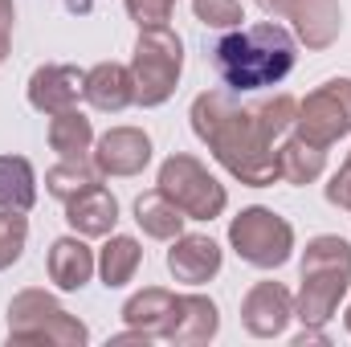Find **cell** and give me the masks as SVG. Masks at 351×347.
Masks as SVG:
<instances>
[{"label":"cell","mask_w":351,"mask_h":347,"mask_svg":"<svg viewBox=\"0 0 351 347\" xmlns=\"http://www.w3.org/2000/svg\"><path fill=\"white\" fill-rule=\"evenodd\" d=\"M192 131L213 152V160L250 188H265L278 180V152L282 139L298 119L294 94H269L258 102H241L233 90H204L192 98Z\"/></svg>","instance_id":"1"},{"label":"cell","mask_w":351,"mask_h":347,"mask_svg":"<svg viewBox=\"0 0 351 347\" xmlns=\"http://www.w3.org/2000/svg\"><path fill=\"white\" fill-rule=\"evenodd\" d=\"M298 62V41L274 25H250V29H229L217 45H213V70L233 94H250V90L278 86Z\"/></svg>","instance_id":"2"},{"label":"cell","mask_w":351,"mask_h":347,"mask_svg":"<svg viewBox=\"0 0 351 347\" xmlns=\"http://www.w3.org/2000/svg\"><path fill=\"white\" fill-rule=\"evenodd\" d=\"M351 286V241L319 233L302 250V286L294 294V319L302 327H327Z\"/></svg>","instance_id":"3"},{"label":"cell","mask_w":351,"mask_h":347,"mask_svg":"<svg viewBox=\"0 0 351 347\" xmlns=\"http://www.w3.org/2000/svg\"><path fill=\"white\" fill-rule=\"evenodd\" d=\"M90 339L86 323L70 315L53 294L29 286L8 302V344H45V347H82Z\"/></svg>","instance_id":"4"},{"label":"cell","mask_w":351,"mask_h":347,"mask_svg":"<svg viewBox=\"0 0 351 347\" xmlns=\"http://www.w3.org/2000/svg\"><path fill=\"white\" fill-rule=\"evenodd\" d=\"M184 70V41L172 29H139L135 53H131V78H135V102L139 106H164L176 94Z\"/></svg>","instance_id":"5"},{"label":"cell","mask_w":351,"mask_h":347,"mask_svg":"<svg viewBox=\"0 0 351 347\" xmlns=\"http://www.w3.org/2000/svg\"><path fill=\"white\" fill-rule=\"evenodd\" d=\"M156 188H160L172 204H180V213H184L188 221H217V217L225 213V204H229L225 184L208 172L196 156H184V152H176V156H168V160L160 164Z\"/></svg>","instance_id":"6"},{"label":"cell","mask_w":351,"mask_h":347,"mask_svg":"<svg viewBox=\"0 0 351 347\" xmlns=\"http://www.w3.org/2000/svg\"><path fill=\"white\" fill-rule=\"evenodd\" d=\"M229 246L233 254L254 265V270H278L294 254V229L286 217H278L274 208L250 204L229 221Z\"/></svg>","instance_id":"7"},{"label":"cell","mask_w":351,"mask_h":347,"mask_svg":"<svg viewBox=\"0 0 351 347\" xmlns=\"http://www.w3.org/2000/svg\"><path fill=\"white\" fill-rule=\"evenodd\" d=\"M294 127L302 139H311L319 147H331L343 135H351V78H331L319 90H311L298 102Z\"/></svg>","instance_id":"8"},{"label":"cell","mask_w":351,"mask_h":347,"mask_svg":"<svg viewBox=\"0 0 351 347\" xmlns=\"http://www.w3.org/2000/svg\"><path fill=\"white\" fill-rule=\"evenodd\" d=\"M90 160H94L98 176H119V180L123 176H139L152 164V139L139 127H110L106 135L94 139Z\"/></svg>","instance_id":"9"},{"label":"cell","mask_w":351,"mask_h":347,"mask_svg":"<svg viewBox=\"0 0 351 347\" xmlns=\"http://www.w3.org/2000/svg\"><path fill=\"white\" fill-rule=\"evenodd\" d=\"M294 319V294L282 282H258L245 298H241V327L254 339H274L286 331V323Z\"/></svg>","instance_id":"10"},{"label":"cell","mask_w":351,"mask_h":347,"mask_svg":"<svg viewBox=\"0 0 351 347\" xmlns=\"http://www.w3.org/2000/svg\"><path fill=\"white\" fill-rule=\"evenodd\" d=\"M82 82H86V74L78 66H58V62L53 66H37L29 74V106L41 110L45 119L58 115V110H70L82 98Z\"/></svg>","instance_id":"11"},{"label":"cell","mask_w":351,"mask_h":347,"mask_svg":"<svg viewBox=\"0 0 351 347\" xmlns=\"http://www.w3.org/2000/svg\"><path fill=\"white\" fill-rule=\"evenodd\" d=\"M221 331V311L213 298L204 294H176V311H172V323H168V344L176 347H200L208 339H217Z\"/></svg>","instance_id":"12"},{"label":"cell","mask_w":351,"mask_h":347,"mask_svg":"<svg viewBox=\"0 0 351 347\" xmlns=\"http://www.w3.org/2000/svg\"><path fill=\"white\" fill-rule=\"evenodd\" d=\"M168 270L184 286H204L221 274V246L204 233H180L168 250Z\"/></svg>","instance_id":"13"},{"label":"cell","mask_w":351,"mask_h":347,"mask_svg":"<svg viewBox=\"0 0 351 347\" xmlns=\"http://www.w3.org/2000/svg\"><path fill=\"white\" fill-rule=\"evenodd\" d=\"M66 225L82 237H110L114 225H119V200L110 188L102 184H90L86 192L70 196L66 200Z\"/></svg>","instance_id":"14"},{"label":"cell","mask_w":351,"mask_h":347,"mask_svg":"<svg viewBox=\"0 0 351 347\" xmlns=\"http://www.w3.org/2000/svg\"><path fill=\"white\" fill-rule=\"evenodd\" d=\"M286 21H294V33L306 49H331L343 33L339 0H294Z\"/></svg>","instance_id":"15"},{"label":"cell","mask_w":351,"mask_h":347,"mask_svg":"<svg viewBox=\"0 0 351 347\" xmlns=\"http://www.w3.org/2000/svg\"><path fill=\"white\" fill-rule=\"evenodd\" d=\"M82 98H86L94 110H102V115H119V110H127V106L135 102V78H131V66L98 62L94 70H86Z\"/></svg>","instance_id":"16"},{"label":"cell","mask_w":351,"mask_h":347,"mask_svg":"<svg viewBox=\"0 0 351 347\" xmlns=\"http://www.w3.org/2000/svg\"><path fill=\"white\" fill-rule=\"evenodd\" d=\"M45 270H49V282L58 290H82L90 282V274L98 270V258H94V250L86 246V237L74 233V237H58L49 246Z\"/></svg>","instance_id":"17"},{"label":"cell","mask_w":351,"mask_h":347,"mask_svg":"<svg viewBox=\"0 0 351 347\" xmlns=\"http://www.w3.org/2000/svg\"><path fill=\"white\" fill-rule=\"evenodd\" d=\"M176 311V294L164 290V286H143L139 294H131L123 302V323L152 335V339H164L168 335V323H172Z\"/></svg>","instance_id":"18"},{"label":"cell","mask_w":351,"mask_h":347,"mask_svg":"<svg viewBox=\"0 0 351 347\" xmlns=\"http://www.w3.org/2000/svg\"><path fill=\"white\" fill-rule=\"evenodd\" d=\"M327 168V147H319V143H311V139H302L298 131L278 147V180H286V184H315L319 176Z\"/></svg>","instance_id":"19"},{"label":"cell","mask_w":351,"mask_h":347,"mask_svg":"<svg viewBox=\"0 0 351 347\" xmlns=\"http://www.w3.org/2000/svg\"><path fill=\"white\" fill-rule=\"evenodd\" d=\"M139 265H143V246L135 237H127V233H110L106 246L98 250V278H102L106 290L127 286L139 274Z\"/></svg>","instance_id":"20"},{"label":"cell","mask_w":351,"mask_h":347,"mask_svg":"<svg viewBox=\"0 0 351 347\" xmlns=\"http://www.w3.org/2000/svg\"><path fill=\"white\" fill-rule=\"evenodd\" d=\"M184 221L188 217L180 213V204H172L160 188H152V192H143L135 200V225L156 241H176L184 233Z\"/></svg>","instance_id":"21"},{"label":"cell","mask_w":351,"mask_h":347,"mask_svg":"<svg viewBox=\"0 0 351 347\" xmlns=\"http://www.w3.org/2000/svg\"><path fill=\"white\" fill-rule=\"evenodd\" d=\"M49 147H53L62 160H86L90 156V147H94V127H90V119L78 106L49 115Z\"/></svg>","instance_id":"22"},{"label":"cell","mask_w":351,"mask_h":347,"mask_svg":"<svg viewBox=\"0 0 351 347\" xmlns=\"http://www.w3.org/2000/svg\"><path fill=\"white\" fill-rule=\"evenodd\" d=\"M37 200V176L25 156H0V208L29 213Z\"/></svg>","instance_id":"23"},{"label":"cell","mask_w":351,"mask_h":347,"mask_svg":"<svg viewBox=\"0 0 351 347\" xmlns=\"http://www.w3.org/2000/svg\"><path fill=\"white\" fill-rule=\"evenodd\" d=\"M98 180H102V176L94 168V160H62V164H53V168L45 172V192L66 204L70 196L86 192L90 184H98Z\"/></svg>","instance_id":"24"},{"label":"cell","mask_w":351,"mask_h":347,"mask_svg":"<svg viewBox=\"0 0 351 347\" xmlns=\"http://www.w3.org/2000/svg\"><path fill=\"white\" fill-rule=\"evenodd\" d=\"M25 241H29V221H25V213L0 208V270H8L12 261H21Z\"/></svg>","instance_id":"25"},{"label":"cell","mask_w":351,"mask_h":347,"mask_svg":"<svg viewBox=\"0 0 351 347\" xmlns=\"http://www.w3.org/2000/svg\"><path fill=\"white\" fill-rule=\"evenodd\" d=\"M192 12L204 29H221V33L241 29V21H245L241 0H192Z\"/></svg>","instance_id":"26"},{"label":"cell","mask_w":351,"mask_h":347,"mask_svg":"<svg viewBox=\"0 0 351 347\" xmlns=\"http://www.w3.org/2000/svg\"><path fill=\"white\" fill-rule=\"evenodd\" d=\"M176 0H127V16L139 25V29H164L172 21Z\"/></svg>","instance_id":"27"},{"label":"cell","mask_w":351,"mask_h":347,"mask_svg":"<svg viewBox=\"0 0 351 347\" xmlns=\"http://www.w3.org/2000/svg\"><path fill=\"white\" fill-rule=\"evenodd\" d=\"M327 200L335 208H348L351 213V152H348V160H343V168L331 176V184H327Z\"/></svg>","instance_id":"28"},{"label":"cell","mask_w":351,"mask_h":347,"mask_svg":"<svg viewBox=\"0 0 351 347\" xmlns=\"http://www.w3.org/2000/svg\"><path fill=\"white\" fill-rule=\"evenodd\" d=\"M12 21H16L12 0H0V62H4L8 49H12Z\"/></svg>","instance_id":"29"},{"label":"cell","mask_w":351,"mask_h":347,"mask_svg":"<svg viewBox=\"0 0 351 347\" xmlns=\"http://www.w3.org/2000/svg\"><path fill=\"white\" fill-rule=\"evenodd\" d=\"M258 8H262L265 16H290V8H294V0H258Z\"/></svg>","instance_id":"30"},{"label":"cell","mask_w":351,"mask_h":347,"mask_svg":"<svg viewBox=\"0 0 351 347\" xmlns=\"http://www.w3.org/2000/svg\"><path fill=\"white\" fill-rule=\"evenodd\" d=\"M90 4H94V0H70V8H74V12H86Z\"/></svg>","instance_id":"31"},{"label":"cell","mask_w":351,"mask_h":347,"mask_svg":"<svg viewBox=\"0 0 351 347\" xmlns=\"http://www.w3.org/2000/svg\"><path fill=\"white\" fill-rule=\"evenodd\" d=\"M343 327L351 331V302H348V315H343Z\"/></svg>","instance_id":"32"}]
</instances>
